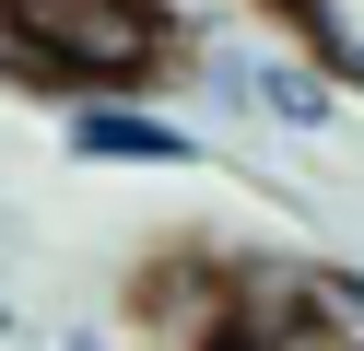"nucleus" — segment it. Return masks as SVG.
<instances>
[{
  "label": "nucleus",
  "instance_id": "f257e3e1",
  "mask_svg": "<svg viewBox=\"0 0 364 351\" xmlns=\"http://www.w3.org/2000/svg\"><path fill=\"white\" fill-rule=\"evenodd\" d=\"M12 47L24 82L82 106V94H153L176 70V35L153 0H12Z\"/></svg>",
  "mask_w": 364,
  "mask_h": 351
},
{
  "label": "nucleus",
  "instance_id": "f03ea898",
  "mask_svg": "<svg viewBox=\"0 0 364 351\" xmlns=\"http://www.w3.org/2000/svg\"><path fill=\"white\" fill-rule=\"evenodd\" d=\"M176 82H188L212 117H247V129H282V140H329V129H341V82L306 59V47L247 35V23L176 47Z\"/></svg>",
  "mask_w": 364,
  "mask_h": 351
},
{
  "label": "nucleus",
  "instance_id": "7ed1b4c3",
  "mask_svg": "<svg viewBox=\"0 0 364 351\" xmlns=\"http://www.w3.org/2000/svg\"><path fill=\"white\" fill-rule=\"evenodd\" d=\"M59 152L71 164H153V176H188V164H212V140L176 129L153 94H82V106H59Z\"/></svg>",
  "mask_w": 364,
  "mask_h": 351
},
{
  "label": "nucleus",
  "instance_id": "20e7f679",
  "mask_svg": "<svg viewBox=\"0 0 364 351\" xmlns=\"http://www.w3.org/2000/svg\"><path fill=\"white\" fill-rule=\"evenodd\" d=\"M282 23H294V47H306L341 94H364V0H294Z\"/></svg>",
  "mask_w": 364,
  "mask_h": 351
},
{
  "label": "nucleus",
  "instance_id": "39448f33",
  "mask_svg": "<svg viewBox=\"0 0 364 351\" xmlns=\"http://www.w3.org/2000/svg\"><path fill=\"white\" fill-rule=\"evenodd\" d=\"M259 351H364L353 328L329 316V304H306V316H282V328H259Z\"/></svg>",
  "mask_w": 364,
  "mask_h": 351
},
{
  "label": "nucleus",
  "instance_id": "423d86ee",
  "mask_svg": "<svg viewBox=\"0 0 364 351\" xmlns=\"http://www.w3.org/2000/svg\"><path fill=\"white\" fill-rule=\"evenodd\" d=\"M317 304H329V316L364 340V257H317Z\"/></svg>",
  "mask_w": 364,
  "mask_h": 351
},
{
  "label": "nucleus",
  "instance_id": "0eeeda50",
  "mask_svg": "<svg viewBox=\"0 0 364 351\" xmlns=\"http://www.w3.org/2000/svg\"><path fill=\"white\" fill-rule=\"evenodd\" d=\"M59 351H118V340H106V328H59Z\"/></svg>",
  "mask_w": 364,
  "mask_h": 351
},
{
  "label": "nucleus",
  "instance_id": "6e6552de",
  "mask_svg": "<svg viewBox=\"0 0 364 351\" xmlns=\"http://www.w3.org/2000/svg\"><path fill=\"white\" fill-rule=\"evenodd\" d=\"M212 351H259V340H235V328H223V340H212Z\"/></svg>",
  "mask_w": 364,
  "mask_h": 351
},
{
  "label": "nucleus",
  "instance_id": "1a4fd4ad",
  "mask_svg": "<svg viewBox=\"0 0 364 351\" xmlns=\"http://www.w3.org/2000/svg\"><path fill=\"white\" fill-rule=\"evenodd\" d=\"M247 12H294V0H247Z\"/></svg>",
  "mask_w": 364,
  "mask_h": 351
},
{
  "label": "nucleus",
  "instance_id": "9d476101",
  "mask_svg": "<svg viewBox=\"0 0 364 351\" xmlns=\"http://www.w3.org/2000/svg\"><path fill=\"white\" fill-rule=\"evenodd\" d=\"M0 12H12V0H0Z\"/></svg>",
  "mask_w": 364,
  "mask_h": 351
},
{
  "label": "nucleus",
  "instance_id": "9b49d317",
  "mask_svg": "<svg viewBox=\"0 0 364 351\" xmlns=\"http://www.w3.org/2000/svg\"><path fill=\"white\" fill-rule=\"evenodd\" d=\"M0 328H12V316H0Z\"/></svg>",
  "mask_w": 364,
  "mask_h": 351
}]
</instances>
